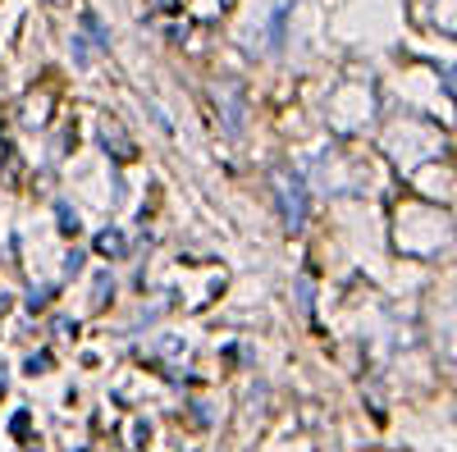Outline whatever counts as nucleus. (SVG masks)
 Segmentation results:
<instances>
[{"mask_svg":"<svg viewBox=\"0 0 457 452\" xmlns=\"http://www.w3.org/2000/svg\"><path fill=\"white\" fill-rule=\"evenodd\" d=\"M124 247H129V242H124L120 229H105V234L96 238V251H101V256H124Z\"/></svg>","mask_w":457,"mask_h":452,"instance_id":"obj_3","label":"nucleus"},{"mask_svg":"<svg viewBox=\"0 0 457 452\" xmlns=\"http://www.w3.org/2000/svg\"><path fill=\"white\" fill-rule=\"evenodd\" d=\"M60 229H64V234L79 229V215H69V206H60Z\"/></svg>","mask_w":457,"mask_h":452,"instance_id":"obj_4","label":"nucleus"},{"mask_svg":"<svg viewBox=\"0 0 457 452\" xmlns=\"http://www.w3.org/2000/svg\"><path fill=\"white\" fill-rule=\"evenodd\" d=\"M92 46H110V37L101 32V23H96V14H83V32L79 37H73V60H79V64H87L92 60Z\"/></svg>","mask_w":457,"mask_h":452,"instance_id":"obj_2","label":"nucleus"},{"mask_svg":"<svg viewBox=\"0 0 457 452\" xmlns=\"http://www.w3.org/2000/svg\"><path fill=\"white\" fill-rule=\"evenodd\" d=\"M275 193H279V210L288 229H302L307 224V193H302V178L288 169H275Z\"/></svg>","mask_w":457,"mask_h":452,"instance_id":"obj_1","label":"nucleus"}]
</instances>
